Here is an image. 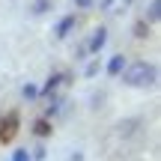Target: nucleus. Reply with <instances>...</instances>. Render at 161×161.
Segmentation results:
<instances>
[{"instance_id":"1","label":"nucleus","mask_w":161,"mask_h":161,"mask_svg":"<svg viewBox=\"0 0 161 161\" xmlns=\"http://www.w3.org/2000/svg\"><path fill=\"white\" fill-rule=\"evenodd\" d=\"M122 80H125L128 86H155L158 66L155 63H146V60H137V63H131V66L122 69Z\"/></svg>"},{"instance_id":"2","label":"nucleus","mask_w":161,"mask_h":161,"mask_svg":"<svg viewBox=\"0 0 161 161\" xmlns=\"http://www.w3.org/2000/svg\"><path fill=\"white\" fill-rule=\"evenodd\" d=\"M18 125H21L18 110L3 114V119H0V143H12V140H15V134H18Z\"/></svg>"},{"instance_id":"3","label":"nucleus","mask_w":161,"mask_h":161,"mask_svg":"<svg viewBox=\"0 0 161 161\" xmlns=\"http://www.w3.org/2000/svg\"><path fill=\"white\" fill-rule=\"evenodd\" d=\"M104 42H108V30H104V27H98L96 33L90 36V45H86V51L98 54V51H102V48H104Z\"/></svg>"},{"instance_id":"4","label":"nucleus","mask_w":161,"mask_h":161,"mask_svg":"<svg viewBox=\"0 0 161 161\" xmlns=\"http://www.w3.org/2000/svg\"><path fill=\"white\" fill-rule=\"evenodd\" d=\"M72 27H75V15H66L63 21L57 24V30H54V36H57V39H66V36L72 33Z\"/></svg>"},{"instance_id":"5","label":"nucleus","mask_w":161,"mask_h":161,"mask_svg":"<svg viewBox=\"0 0 161 161\" xmlns=\"http://www.w3.org/2000/svg\"><path fill=\"white\" fill-rule=\"evenodd\" d=\"M122 69H125V57H122V54L110 57V63H108V75H110V78H119Z\"/></svg>"},{"instance_id":"6","label":"nucleus","mask_w":161,"mask_h":161,"mask_svg":"<svg viewBox=\"0 0 161 161\" xmlns=\"http://www.w3.org/2000/svg\"><path fill=\"white\" fill-rule=\"evenodd\" d=\"M66 80H69V75H66V72H57V75H51V78H48V84L42 86V92H48V96H51V92L57 90L60 84H66Z\"/></svg>"},{"instance_id":"7","label":"nucleus","mask_w":161,"mask_h":161,"mask_svg":"<svg viewBox=\"0 0 161 161\" xmlns=\"http://www.w3.org/2000/svg\"><path fill=\"white\" fill-rule=\"evenodd\" d=\"M33 131L39 134V137H48V134L54 131V128H51V119H45V116H42V119H36V125H33Z\"/></svg>"},{"instance_id":"8","label":"nucleus","mask_w":161,"mask_h":161,"mask_svg":"<svg viewBox=\"0 0 161 161\" xmlns=\"http://www.w3.org/2000/svg\"><path fill=\"white\" fill-rule=\"evenodd\" d=\"M146 18H149V24H155L161 18V0H149V9H146Z\"/></svg>"},{"instance_id":"9","label":"nucleus","mask_w":161,"mask_h":161,"mask_svg":"<svg viewBox=\"0 0 161 161\" xmlns=\"http://www.w3.org/2000/svg\"><path fill=\"white\" fill-rule=\"evenodd\" d=\"M134 36H137V39H146V36H149V24H146V18L134 24Z\"/></svg>"},{"instance_id":"10","label":"nucleus","mask_w":161,"mask_h":161,"mask_svg":"<svg viewBox=\"0 0 161 161\" xmlns=\"http://www.w3.org/2000/svg\"><path fill=\"white\" fill-rule=\"evenodd\" d=\"M51 9V0H36L33 3V15H42V12Z\"/></svg>"},{"instance_id":"11","label":"nucleus","mask_w":161,"mask_h":161,"mask_svg":"<svg viewBox=\"0 0 161 161\" xmlns=\"http://www.w3.org/2000/svg\"><path fill=\"white\" fill-rule=\"evenodd\" d=\"M21 92H24V98H36V96H39V90H36L33 84H24V90H21Z\"/></svg>"},{"instance_id":"12","label":"nucleus","mask_w":161,"mask_h":161,"mask_svg":"<svg viewBox=\"0 0 161 161\" xmlns=\"http://www.w3.org/2000/svg\"><path fill=\"white\" fill-rule=\"evenodd\" d=\"M12 161H30V152L27 149H15L12 152Z\"/></svg>"},{"instance_id":"13","label":"nucleus","mask_w":161,"mask_h":161,"mask_svg":"<svg viewBox=\"0 0 161 161\" xmlns=\"http://www.w3.org/2000/svg\"><path fill=\"white\" fill-rule=\"evenodd\" d=\"M98 69H102V66H98V60H92V63L86 66V78H96V75H98Z\"/></svg>"},{"instance_id":"14","label":"nucleus","mask_w":161,"mask_h":161,"mask_svg":"<svg viewBox=\"0 0 161 161\" xmlns=\"http://www.w3.org/2000/svg\"><path fill=\"white\" fill-rule=\"evenodd\" d=\"M33 158L42 161V158H45V149H42V146H36V149H33Z\"/></svg>"},{"instance_id":"15","label":"nucleus","mask_w":161,"mask_h":161,"mask_svg":"<svg viewBox=\"0 0 161 161\" xmlns=\"http://www.w3.org/2000/svg\"><path fill=\"white\" fill-rule=\"evenodd\" d=\"M75 3H78V6H90L92 0H75Z\"/></svg>"},{"instance_id":"16","label":"nucleus","mask_w":161,"mask_h":161,"mask_svg":"<svg viewBox=\"0 0 161 161\" xmlns=\"http://www.w3.org/2000/svg\"><path fill=\"white\" fill-rule=\"evenodd\" d=\"M125 3H128V0H125Z\"/></svg>"}]
</instances>
